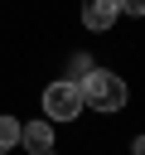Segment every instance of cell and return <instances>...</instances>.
<instances>
[{"mask_svg": "<svg viewBox=\"0 0 145 155\" xmlns=\"http://www.w3.org/2000/svg\"><path fill=\"white\" fill-rule=\"evenodd\" d=\"M77 92H82V107H92V111H121L126 97H130L126 82L106 68H92L87 78H77Z\"/></svg>", "mask_w": 145, "mask_h": 155, "instance_id": "obj_1", "label": "cell"}, {"mask_svg": "<svg viewBox=\"0 0 145 155\" xmlns=\"http://www.w3.org/2000/svg\"><path fill=\"white\" fill-rule=\"evenodd\" d=\"M44 116H48V121H72V116H82V92H77L72 78H58V82L44 87Z\"/></svg>", "mask_w": 145, "mask_h": 155, "instance_id": "obj_2", "label": "cell"}, {"mask_svg": "<svg viewBox=\"0 0 145 155\" xmlns=\"http://www.w3.org/2000/svg\"><path fill=\"white\" fill-rule=\"evenodd\" d=\"M116 19H121V5L116 0H82V24L92 34H106Z\"/></svg>", "mask_w": 145, "mask_h": 155, "instance_id": "obj_3", "label": "cell"}, {"mask_svg": "<svg viewBox=\"0 0 145 155\" xmlns=\"http://www.w3.org/2000/svg\"><path fill=\"white\" fill-rule=\"evenodd\" d=\"M19 145L29 155H53V121H29L19 126Z\"/></svg>", "mask_w": 145, "mask_h": 155, "instance_id": "obj_4", "label": "cell"}, {"mask_svg": "<svg viewBox=\"0 0 145 155\" xmlns=\"http://www.w3.org/2000/svg\"><path fill=\"white\" fill-rule=\"evenodd\" d=\"M14 145H19V121L0 116V150H14Z\"/></svg>", "mask_w": 145, "mask_h": 155, "instance_id": "obj_5", "label": "cell"}, {"mask_svg": "<svg viewBox=\"0 0 145 155\" xmlns=\"http://www.w3.org/2000/svg\"><path fill=\"white\" fill-rule=\"evenodd\" d=\"M68 73H77V78H87V73H92V58H87V53H72V63H68ZM77 78H72V82H77Z\"/></svg>", "mask_w": 145, "mask_h": 155, "instance_id": "obj_6", "label": "cell"}, {"mask_svg": "<svg viewBox=\"0 0 145 155\" xmlns=\"http://www.w3.org/2000/svg\"><path fill=\"white\" fill-rule=\"evenodd\" d=\"M121 5V15H135V19H145V0H116Z\"/></svg>", "mask_w": 145, "mask_h": 155, "instance_id": "obj_7", "label": "cell"}, {"mask_svg": "<svg viewBox=\"0 0 145 155\" xmlns=\"http://www.w3.org/2000/svg\"><path fill=\"white\" fill-rule=\"evenodd\" d=\"M130 155H145V136H135V140H130Z\"/></svg>", "mask_w": 145, "mask_h": 155, "instance_id": "obj_8", "label": "cell"}, {"mask_svg": "<svg viewBox=\"0 0 145 155\" xmlns=\"http://www.w3.org/2000/svg\"><path fill=\"white\" fill-rule=\"evenodd\" d=\"M0 155H10V150H0Z\"/></svg>", "mask_w": 145, "mask_h": 155, "instance_id": "obj_9", "label": "cell"}]
</instances>
